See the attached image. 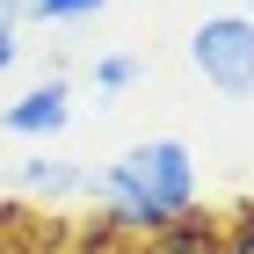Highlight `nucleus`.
<instances>
[{
    "instance_id": "f257e3e1",
    "label": "nucleus",
    "mask_w": 254,
    "mask_h": 254,
    "mask_svg": "<svg viewBox=\"0 0 254 254\" xmlns=\"http://www.w3.org/2000/svg\"><path fill=\"white\" fill-rule=\"evenodd\" d=\"M87 196H102V211H117L131 240L160 233L175 211L196 203V153L182 138H145L124 160H109L102 175H87Z\"/></svg>"
},
{
    "instance_id": "f03ea898",
    "label": "nucleus",
    "mask_w": 254,
    "mask_h": 254,
    "mask_svg": "<svg viewBox=\"0 0 254 254\" xmlns=\"http://www.w3.org/2000/svg\"><path fill=\"white\" fill-rule=\"evenodd\" d=\"M189 65L218 95H254V22L247 15H211L189 29Z\"/></svg>"
},
{
    "instance_id": "7ed1b4c3",
    "label": "nucleus",
    "mask_w": 254,
    "mask_h": 254,
    "mask_svg": "<svg viewBox=\"0 0 254 254\" xmlns=\"http://www.w3.org/2000/svg\"><path fill=\"white\" fill-rule=\"evenodd\" d=\"M124 254H225V211H211V203H189V211H175L160 233L131 240Z\"/></svg>"
},
{
    "instance_id": "20e7f679",
    "label": "nucleus",
    "mask_w": 254,
    "mask_h": 254,
    "mask_svg": "<svg viewBox=\"0 0 254 254\" xmlns=\"http://www.w3.org/2000/svg\"><path fill=\"white\" fill-rule=\"evenodd\" d=\"M65 117H73V87H65V80H37V87H22V95L0 109V124L15 138H59Z\"/></svg>"
},
{
    "instance_id": "39448f33",
    "label": "nucleus",
    "mask_w": 254,
    "mask_h": 254,
    "mask_svg": "<svg viewBox=\"0 0 254 254\" xmlns=\"http://www.w3.org/2000/svg\"><path fill=\"white\" fill-rule=\"evenodd\" d=\"M22 189H29V196H73V189H87V167H65V160H22Z\"/></svg>"
},
{
    "instance_id": "423d86ee",
    "label": "nucleus",
    "mask_w": 254,
    "mask_h": 254,
    "mask_svg": "<svg viewBox=\"0 0 254 254\" xmlns=\"http://www.w3.org/2000/svg\"><path fill=\"white\" fill-rule=\"evenodd\" d=\"M124 247H131V233L117 225V211H95V218L73 233V254H124Z\"/></svg>"
},
{
    "instance_id": "0eeeda50",
    "label": "nucleus",
    "mask_w": 254,
    "mask_h": 254,
    "mask_svg": "<svg viewBox=\"0 0 254 254\" xmlns=\"http://www.w3.org/2000/svg\"><path fill=\"white\" fill-rule=\"evenodd\" d=\"M109 0H22V15L29 22H87V15H102Z\"/></svg>"
},
{
    "instance_id": "6e6552de",
    "label": "nucleus",
    "mask_w": 254,
    "mask_h": 254,
    "mask_svg": "<svg viewBox=\"0 0 254 254\" xmlns=\"http://www.w3.org/2000/svg\"><path fill=\"white\" fill-rule=\"evenodd\" d=\"M225 254H254V203L225 211Z\"/></svg>"
},
{
    "instance_id": "1a4fd4ad",
    "label": "nucleus",
    "mask_w": 254,
    "mask_h": 254,
    "mask_svg": "<svg viewBox=\"0 0 254 254\" xmlns=\"http://www.w3.org/2000/svg\"><path fill=\"white\" fill-rule=\"evenodd\" d=\"M138 80V59H124V51H109V59L95 65V87H109V95H117V87H131Z\"/></svg>"
},
{
    "instance_id": "9d476101",
    "label": "nucleus",
    "mask_w": 254,
    "mask_h": 254,
    "mask_svg": "<svg viewBox=\"0 0 254 254\" xmlns=\"http://www.w3.org/2000/svg\"><path fill=\"white\" fill-rule=\"evenodd\" d=\"M37 218L22 211V203H0V247H22V233H29Z\"/></svg>"
},
{
    "instance_id": "9b49d317",
    "label": "nucleus",
    "mask_w": 254,
    "mask_h": 254,
    "mask_svg": "<svg viewBox=\"0 0 254 254\" xmlns=\"http://www.w3.org/2000/svg\"><path fill=\"white\" fill-rule=\"evenodd\" d=\"M22 59V44H15V29H0V73H7V65Z\"/></svg>"
},
{
    "instance_id": "f8f14e48",
    "label": "nucleus",
    "mask_w": 254,
    "mask_h": 254,
    "mask_svg": "<svg viewBox=\"0 0 254 254\" xmlns=\"http://www.w3.org/2000/svg\"><path fill=\"white\" fill-rule=\"evenodd\" d=\"M22 22V0H0V29H15Z\"/></svg>"
},
{
    "instance_id": "ddd939ff",
    "label": "nucleus",
    "mask_w": 254,
    "mask_h": 254,
    "mask_svg": "<svg viewBox=\"0 0 254 254\" xmlns=\"http://www.w3.org/2000/svg\"><path fill=\"white\" fill-rule=\"evenodd\" d=\"M247 22H254V0H247Z\"/></svg>"
},
{
    "instance_id": "4468645a",
    "label": "nucleus",
    "mask_w": 254,
    "mask_h": 254,
    "mask_svg": "<svg viewBox=\"0 0 254 254\" xmlns=\"http://www.w3.org/2000/svg\"><path fill=\"white\" fill-rule=\"evenodd\" d=\"M0 254H15V247H0Z\"/></svg>"
}]
</instances>
